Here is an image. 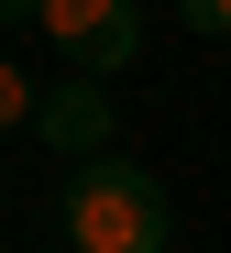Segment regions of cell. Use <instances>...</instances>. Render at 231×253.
<instances>
[{
	"label": "cell",
	"mask_w": 231,
	"mask_h": 253,
	"mask_svg": "<svg viewBox=\"0 0 231 253\" xmlns=\"http://www.w3.org/2000/svg\"><path fill=\"white\" fill-rule=\"evenodd\" d=\"M55 231H66V253H176L165 176H154V165H132V154L66 165V187H55Z\"/></svg>",
	"instance_id": "obj_1"
},
{
	"label": "cell",
	"mask_w": 231,
	"mask_h": 253,
	"mask_svg": "<svg viewBox=\"0 0 231 253\" xmlns=\"http://www.w3.org/2000/svg\"><path fill=\"white\" fill-rule=\"evenodd\" d=\"M44 33H55L66 66H77V77H99V88L143 55V11H132V0H44Z\"/></svg>",
	"instance_id": "obj_2"
},
{
	"label": "cell",
	"mask_w": 231,
	"mask_h": 253,
	"mask_svg": "<svg viewBox=\"0 0 231 253\" xmlns=\"http://www.w3.org/2000/svg\"><path fill=\"white\" fill-rule=\"evenodd\" d=\"M110 132H121V110H110L99 77H55V88H44V110H33V143H55L66 165H99Z\"/></svg>",
	"instance_id": "obj_3"
},
{
	"label": "cell",
	"mask_w": 231,
	"mask_h": 253,
	"mask_svg": "<svg viewBox=\"0 0 231 253\" xmlns=\"http://www.w3.org/2000/svg\"><path fill=\"white\" fill-rule=\"evenodd\" d=\"M44 110V88H33V77L11 66V55H0V132H22V121Z\"/></svg>",
	"instance_id": "obj_4"
},
{
	"label": "cell",
	"mask_w": 231,
	"mask_h": 253,
	"mask_svg": "<svg viewBox=\"0 0 231 253\" xmlns=\"http://www.w3.org/2000/svg\"><path fill=\"white\" fill-rule=\"evenodd\" d=\"M187 11V33H231V0H176Z\"/></svg>",
	"instance_id": "obj_5"
},
{
	"label": "cell",
	"mask_w": 231,
	"mask_h": 253,
	"mask_svg": "<svg viewBox=\"0 0 231 253\" xmlns=\"http://www.w3.org/2000/svg\"><path fill=\"white\" fill-rule=\"evenodd\" d=\"M0 22H44V0H0Z\"/></svg>",
	"instance_id": "obj_6"
},
{
	"label": "cell",
	"mask_w": 231,
	"mask_h": 253,
	"mask_svg": "<svg viewBox=\"0 0 231 253\" xmlns=\"http://www.w3.org/2000/svg\"><path fill=\"white\" fill-rule=\"evenodd\" d=\"M0 209H11V187H0Z\"/></svg>",
	"instance_id": "obj_7"
}]
</instances>
